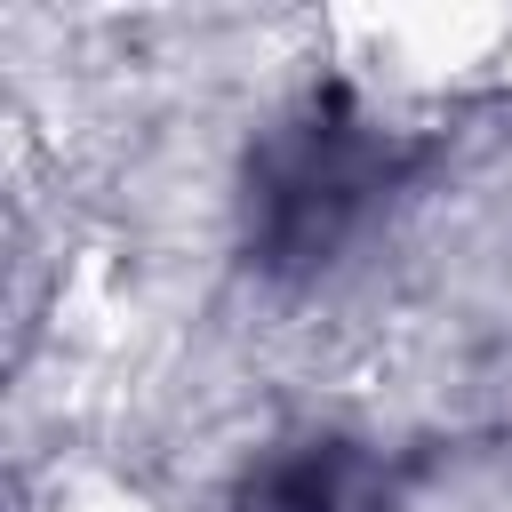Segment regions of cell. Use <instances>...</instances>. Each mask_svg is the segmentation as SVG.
Returning <instances> with one entry per match:
<instances>
[{
    "instance_id": "obj_1",
    "label": "cell",
    "mask_w": 512,
    "mask_h": 512,
    "mask_svg": "<svg viewBox=\"0 0 512 512\" xmlns=\"http://www.w3.org/2000/svg\"><path fill=\"white\" fill-rule=\"evenodd\" d=\"M48 512H144V504H136V488H120L112 472H64L56 496H48Z\"/></svg>"
}]
</instances>
